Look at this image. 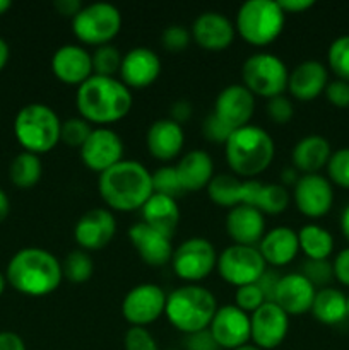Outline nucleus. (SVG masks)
<instances>
[{
	"label": "nucleus",
	"instance_id": "nucleus-22",
	"mask_svg": "<svg viewBox=\"0 0 349 350\" xmlns=\"http://www.w3.org/2000/svg\"><path fill=\"white\" fill-rule=\"evenodd\" d=\"M127 234L144 263L151 267H163L171 262L174 252L171 236L151 228L142 221L130 226Z\"/></svg>",
	"mask_w": 349,
	"mask_h": 350
},
{
	"label": "nucleus",
	"instance_id": "nucleus-33",
	"mask_svg": "<svg viewBox=\"0 0 349 350\" xmlns=\"http://www.w3.org/2000/svg\"><path fill=\"white\" fill-rule=\"evenodd\" d=\"M300 252L308 260H328L334 252V236L320 224H305L298 231Z\"/></svg>",
	"mask_w": 349,
	"mask_h": 350
},
{
	"label": "nucleus",
	"instance_id": "nucleus-59",
	"mask_svg": "<svg viewBox=\"0 0 349 350\" xmlns=\"http://www.w3.org/2000/svg\"><path fill=\"white\" fill-rule=\"evenodd\" d=\"M10 57V48L7 44V41L3 38H0V70H3V67L7 65Z\"/></svg>",
	"mask_w": 349,
	"mask_h": 350
},
{
	"label": "nucleus",
	"instance_id": "nucleus-41",
	"mask_svg": "<svg viewBox=\"0 0 349 350\" xmlns=\"http://www.w3.org/2000/svg\"><path fill=\"white\" fill-rule=\"evenodd\" d=\"M153 191L166 197L177 198L183 193L180 178H178L174 166H161L153 173Z\"/></svg>",
	"mask_w": 349,
	"mask_h": 350
},
{
	"label": "nucleus",
	"instance_id": "nucleus-2",
	"mask_svg": "<svg viewBox=\"0 0 349 350\" xmlns=\"http://www.w3.org/2000/svg\"><path fill=\"white\" fill-rule=\"evenodd\" d=\"M98 191L109 211H140L153 197V173L142 163L123 159L98 178Z\"/></svg>",
	"mask_w": 349,
	"mask_h": 350
},
{
	"label": "nucleus",
	"instance_id": "nucleus-12",
	"mask_svg": "<svg viewBox=\"0 0 349 350\" xmlns=\"http://www.w3.org/2000/svg\"><path fill=\"white\" fill-rule=\"evenodd\" d=\"M168 294L157 284L144 282L132 287L122 301V314L130 327L147 328L164 314Z\"/></svg>",
	"mask_w": 349,
	"mask_h": 350
},
{
	"label": "nucleus",
	"instance_id": "nucleus-10",
	"mask_svg": "<svg viewBox=\"0 0 349 350\" xmlns=\"http://www.w3.org/2000/svg\"><path fill=\"white\" fill-rule=\"evenodd\" d=\"M170 263L178 279L187 284H198L216 270L218 252L209 239L194 236L174 248Z\"/></svg>",
	"mask_w": 349,
	"mask_h": 350
},
{
	"label": "nucleus",
	"instance_id": "nucleus-19",
	"mask_svg": "<svg viewBox=\"0 0 349 350\" xmlns=\"http://www.w3.org/2000/svg\"><path fill=\"white\" fill-rule=\"evenodd\" d=\"M212 113L226 126L238 130L250 125V120L255 113V96L243 84H229L216 98Z\"/></svg>",
	"mask_w": 349,
	"mask_h": 350
},
{
	"label": "nucleus",
	"instance_id": "nucleus-58",
	"mask_svg": "<svg viewBox=\"0 0 349 350\" xmlns=\"http://www.w3.org/2000/svg\"><path fill=\"white\" fill-rule=\"evenodd\" d=\"M9 211H10L9 197H7L5 191L0 188V222H2L7 215H9Z\"/></svg>",
	"mask_w": 349,
	"mask_h": 350
},
{
	"label": "nucleus",
	"instance_id": "nucleus-30",
	"mask_svg": "<svg viewBox=\"0 0 349 350\" xmlns=\"http://www.w3.org/2000/svg\"><path fill=\"white\" fill-rule=\"evenodd\" d=\"M183 191H201L209 187L214 173V161L211 154L201 149H192L180 157L174 166Z\"/></svg>",
	"mask_w": 349,
	"mask_h": 350
},
{
	"label": "nucleus",
	"instance_id": "nucleus-9",
	"mask_svg": "<svg viewBox=\"0 0 349 350\" xmlns=\"http://www.w3.org/2000/svg\"><path fill=\"white\" fill-rule=\"evenodd\" d=\"M289 68L283 58L269 51L253 53L242 65V84L259 98L270 99L287 91Z\"/></svg>",
	"mask_w": 349,
	"mask_h": 350
},
{
	"label": "nucleus",
	"instance_id": "nucleus-21",
	"mask_svg": "<svg viewBox=\"0 0 349 350\" xmlns=\"http://www.w3.org/2000/svg\"><path fill=\"white\" fill-rule=\"evenodd\" d=\"M315 294L317 289L313 284L300 272L284 273L276 287L272 303H276L289 318L301 317L310 313Z\"/></svg>",
	"mask_w": 349,
	"mask_h": 350
},
{
	"label": "nucleus",
	"instance_id": "nucleus-57",
	"mask_svg": "<svg viewBox=\"0 0 349 350\" xmlns=\"http://www.w3.org/2000/svg\"><path fill=\"white\" fill-rule=\"evenodd\" d=\"M339 226H341V232L346 238V241L349 243V204L346 205L344 211L341 214V221H339Z\"/></svg>",
	"mask_w": 349,
	"mask_h": 350
},
{
	"label": "nucleus",
	"instance_id": "nucleus-49",
	"mask_svg": "<svg viewBox=\"0 0 349 350\" xmlns=\"http://www.w3.org/2000/svg\"><path fill=\"white\" fill-rule=\"evenodd\" d=\"M183 350H221L216 340L212 338L211 332L202 330L197 334L185 335V347Z\"/></svg>",
	"mask_w": 349,
	"mask_h": 350
},
{
	"label": "nucleus",
	"instance_id": "nucleus-15",
	"mask_svg": "<svg viewBox=\"0 0 349 350\" xmlns=\"http://www.w3.org/2000/svg\"><path fill=\"white\" fill-rule=\"evenodd\" d=\"M289 332V317L272 301L250 314V344L262 350L279 347Z\"/></svg>",
	"mask_w": 349,
	"mask_h": 350
},
{
	"label": "nucleus",
	"instance_id": "nucleus-51",
	"mask_svg": "<svg viewBox=\"0 0 349 350\" xmlns=\"http://www.w3.org/2000/svg\"><path fill=\"white\" fill-rule=\"evenodd\" d=\"M279 280H281V273L277 272V269H270V267H267L266 272L262 273V277H260L255 284L260 287V291L263 293L266 299L272 301L274 293H276V287L277 284H279Z\"/></svg>",
	"mask_w": 349,
	"mask_h": 350
},
{
	"label": "nucleus",
	"instance_id": "nucleus-39",
	"mask_svg": "<svg viewBox=\"0 0 349 350\" xmlns=\"http://www.w3.org/2000/svg\"><path fill=\"white\" fill-rule=\"evenodd\" d=\"M92 129L94 126L84 120L82 116H72V118L62 122V130H60V142L67 144L68 147H75V149H81L82 144L88 140V137L91 135Z\"/></svg>",
	"mask_w": 349,
	"mask_h": 350
},
{
	"label": "nucleus",
	"instance_id": "nucleus-55",
	"mask_svg": "<svg viewBox=\"0 0 349 350\" xmlns=\"http://www.w3.org/2000/svg\"><path fill=\"white\" fill-rule=\"evenodd\" d=\"M55 9L58 10V14L64 17H74L79 10L82 9L81 0H57L55 2Z\"/></svg>",
	"mask_w": 349,
	"mask_h": 350
},
{
	"label": "nucleus",
	"instance_id": "nucleus-23",
	"mask_svg": "<svg viewBox=\"0 0 349 350\" xmlns=\"http://www.w3.org/2000/svg\"><path fill=\"white\" fill-rule=\"evenodd\" d=\"M51 72L62 84L79 88L94 75L91 53L81 44H64L51 55Z\"/></svg>",
	"mask_w": 349,
	"mask_h": 350
},
{
	"label": "nucleus",
	"instance_id": "nucleus-38",
	"mask_svg": "<svg viewBox=\"0 0 349 350\" xmlns=\"http://www.w3.org/2000/svg\"><path fill=\"white\" fill-rule=\"evenodd\" d=\"M92 57V70L94 75H105V77H115L120 72L123 53L113 44H103L91 53Z\"/></svg>",
	"mask_w": 349,
	"mask_h": 350
},
{
	"label": "nucleus",
	"instance_id": "nucleus-54",
	"mask_svg": "<svg viewBox=\"0 0 349 350\" xmlns=\"http://www.w3.org/2000/svg\"><path fill=\"white\" fill-rule=\"evenodd\" d=\"M286 14H301L315 5L313 0H277Z\"/></svg>",
	"mask_w": 349,
	"mask_h": 350
},
{
	"label": "nucleus",
	"instance_id": "nucleus-7",
	"mask_svg": "<svg viewBox=\"0 0 349 350\" xmlns=\"http://www.w3.org/2000/svg\"><path fill=\"white\" fill-rule=\"evenodd\" d=\"M286 12L276 0H246L238 7L235 29L252 46H269L281 36Z\"/></svg>",
	"mask_w": 349,
	"mask_h": 350
},
{
	"label": "nucleus",
	"instance_id": "nucleus-47",
	"mask_svg": "<svg viewBox=\"0 0 349 350\" xmlns=\"http://www.w3.org/2000/svg\"><path fill=\"white\" fill-rule=\"evenodd\" d=\"M233 132H235V130L226 126L214 113H211V115L205 118V122L202 123V133H204L205 139L212 144H222V146H224L226 140L229 139V135H231Z\"/></svg>",
	"mask_w": 349,
	"mask_h": 350
},
{
	"label": "nucleus",
	"instance_id": "nucleus-43",
	"mask_svg": "<svg viewBox=\"0 0 349 350\" xmlns=\"http://www.w3.org/2000/svg\"><path fill=\"white\" fill-rule=\"evenodd\" d=\"M263 303H267V299L257 284H248V286L236 287L235 306H238L240 310L245 311V313L252 314L253 311L259 310Z\"/></svg>",
	"mask_w": 349,
	"mask_h": 350
},
{
	"label": "nucleus",
	"instance_id": "nucleus-56",
	"mask_svg": "<svg viewBox=\"0 0 349 350\" xmlns=\"http://www.w3.org/2000/svg\"><path fill=\"white\" fill-rule=\"evenodd\" d=\"M298 171L294 170L293 166L291 167H287V170H284L283 173H281V180H283V183L281 185H284V187H286V185H296V181H298Z\"/></svg>",
	"mask_w": 349,
	"mask_h": 350
},
{
	"label": "nucleus",
	"instance_id": "nucleus-48",
	"mask_svg": "<svg viewBox=\"0 0 349 350\" xmlns=\"http://www.w3.org/2000/svg\"><path fill=\"white\" fill-rule=\"evenodd\" d=\"M325 98L335 108H349V82L334 79L325 88Z\"/></svg>",
	"mask_w": 349,
	"mask_h": 350
},
{
	"label": "nucleus",
	"instance_id": "nucleus-27",
	"mask_svg": "<svg viewBox=\"0 0 349 350\" xmlns=\"http://www.w3.org/2000/svg\"><path fill=\"white\" fill-rule=\"evenodd\" d=\"M328 67L318 60H305L289 70L287 92L298 101H313L325 92L328 84Z\"/></svg>",
	"mask_w": 349,
	"mask_h": 350
},
{
	"label": "nucleus",
	"instance_id": "nucleus-45",
	"mask_svg": "<svg viewBox=\"0 0 349 350\" xmlns=\"http://www.w3.org/2000/svg\"><path fill=\"white\" fill-rule=\"evenodd\" d=\"M192 41V34H190V29H187L185 26H181V24H171V26H168L166 29L163 31V34H161V43H163V46L166 48L168 51H183L185 48L190 44Z\"/></svg>",
	"mask_w": 349,
	"mask_h": 350
},
{
	"label": "nucleus",
	"instance_id": "nucleus-13",
	"mask_svg": "<svg viewBox=\"0 0 349 350\" xmlns=\"http://www.w3.org/2000/svg\"><path fill=\"white\" fill-rule=\"evenodd\" d=\"M79 154L88 170L101 174L123 161V140L109 126H94Z\"/></svg>",
	"mask_w": 349,
	"mask_h": 350
},
{
	"label": "nucleus",
	"instance_id": "nucleus-18",
	"mask_svg": "<svg viewBox=\"0 0 349 350\" xmlns=\"http://www.w3.org/2000/svg\"><path fill=\"white\" fill-rule=\"evenodd\" d=\"M192 41L209 51H221L235 41V23L226 14L218 10H205L198 14L190 27Z\"/></svg>",
	"mask_w": 349,
	"mask_h": 350
},
{
	"label": "nucleus",
	"instance_id": "nucleus-64",
	"mask_svg": "<svg viewBox=\"0 0 349 350\" xmlns=\"http://www.w3.org/2000/svg\"><path fill=\"white\" fill-rule=\"evenodd\" d=\"M171 350H178V349H171Z\"/></svg>",
	"mask_w": 349,
	"mask_h": 350
},
{
	"label": "nucleus",
	"instance_id": "nucleus-25",
	"mask_svg": "<svg viewBox=\"0 0 349 350\" xmlns=\"http://www.w3.org/2000/svg\"><path fill=\"white\" fill-rule=\"evenodd\" d=\"M226 234L233 245L257 246L266 234V215L248 205H236L226 214Z\"/></svg>",
	"mask_w": 349,
	"mask_h": 350
},
{
	"label": "nucleus",
	"instance_id": "nucleus-35",
	"mask_svg": "<svg viewBox=\"0 0 349 350\" xmlns=\"http://www.w3.org/2000/svg\"><path fill=\"white\" fill-rule=\"evenodd\" d=\"M10 181L19 188H31L41 180L43 174V164L40 156L23 150L12 159L9 167Z\"/></svg>",
	"mask_w": 349,
	"mask_h": 350
},
{
	"label": "nucleus",
	"instance_id": "nucleus-17",
	"mask_svg": "<svg viewBox=\"0 0 349 350\" xmlns=\"http://www.w3.org/2000/svg\"><path fill=\"white\" fill-rule=\"evenodd\" d=\"M219 349L235 350L250 344V314L235 304L218 308L207 328Z\"/></svg>",
	"mask_w": 349,
	"mask_h": 350
},
{
	"label": "nucleus",
	"instance_id": "nucleus-16",
	"mask_svg": "<svg viewBox=\"0 0 349 350\" xmlns=\"http://www.w3.org/2000/svg\"><path fill=\"white\" fill-rule=\"evenodd\" d=\"M116 232V219L109 208L96 207L84 212L74 226V239L84 252H99Z\"/></svg>",
	"mask_w": 349,
	"mask_h": 350
},
{
	"label": "nucleus",
	"instance_id": "nucleus-37",
	"mask_svg": "<svg viewBox=\"0 0 349 350\" xmlns=\"http://www.w3.org/2000/svg\"><path fill=\"white\" fill-rule=\"evenodd\" d=\"M327 65L335 77L349 82V34L335 38L327 50Z\"/></svg>",
	"mask_w": 349,
	"mask_h": 350
},
{
	"label": "nucleus",
	"instance_id": "nucleus-11",
	"mask_svg": "<svg viewBox=\"0 0 349 350\" xmlns=\"http://www.w3.org/2000/svg\"><path fill=\"white\" fill-rule=\"evenodd\" d=\"M216 270L224 282L242 287L255 284L267 270V263L257 246L231 245L218 255Z\"/></svg>",
	"mask_w": 349,
	"mask_h": 350
},
{
	"label": "nucleus",
	"instance_id": "nucleus-46",
	"mask_svg": "<svg viewBox=\"0 0 349 350\" xmlns=\"http://www.w3.org/2000/svg\"><path fill=\"white\" fill-rule=\"evenodd\" d=\"M125 350H159L156 338L147 328L130 327L123 337Z\"/></svg>",
	"mask_w": 349,
	"mask_h": 350
},
{
	"label": "nucleus",
	"instance_id": "nucleus-42",
	"mask_svg": "<svg viewBox=\"0 0 349 350\" xmlns=\"http://www.w3.org/2000/svg\"><path fill=\"white\" fill-rule=\"evenodd\" d=\"M325 170L332 185L349 190V147L334 150Z\"/></svg>",
	"mask_w": 349,
	"mask_h": 350
},
{
	"label": "nucleus",
	"instance_id": "nucleus-5",
	"mask_svg": "<svg viewBox=\"0 0 349 350\" xmlns=\"http://www.w3.org/2000/svg\"><path fill=\"white\" fill-rule=\"evenodd\" d=\"M218 308V299L207 287L185 284L168 294L164 317L171 327L190 335L207 330Z\"/></svg>",
	"mask_w": 349,
	"mask_h": 350
},
{
	"label": "nucleus",
	"instance_id": "nucleus-26",
	"mask_svg": "<svg viewBox=\"0 0 349 350\" xmlns=\"http://www.w3.org/2000/svg\"><path fill=\"white\" fill-rule=\"evenodd\" d=\"M146 146L154 159L163 163L177 159L185 146L183 125L170 118L156 120L147 129Z\"/></svg>",
	"mask_w": 349,
	"mask_h": 350
},
{
	"label": "nucleus",
	"instance_id": "nucleus-20",
	"mask_svg": "<svg viewBox=\"0 0 349 350\" xmlns=\"http://www.w3.org/2000/svg\"><path fill=\"white\" fill-rule=\"evenodd\" d=\"M161 58L147 46L130 48L123 53L120 65V81L129 89H144L153 85L161 75Z\"/></svg>",
	"mask_w": 349,
	"mask_h": 350
},
{
	"label": "nucleus",
	"instance_id": "nucleus-40",
	"mask_svg": "<svg viewBox=\"0 0 349 350\" xmlns=\"http://www.w3.org/2000/svg\"><path fill=\"white\" fill-rule=\"evenodd\" d=\"M300 273L313 284L315 289L331 287V282L334 280V269H332V262L328 260L305 258V262L301 263Z\"/></svg>",
	"mask_w": 349,
	"mask_h": 350
},
{
	"label": "nucleus",
	"instance_id": "nucleus-31",
	"mask_svg": "<svg viewBox=\"0 0 349 350\" xmlns=\"http://www.w3.org/2000/svg\"><path fill=\"white\" fill-rule=\"evenodd\" d=\"M140 214H142V222L171 238L180 224V207L177 198L166 195L153 193V197L140 208Z\"/></svg>",
	"mask_w": 349,
	"mask_h": 350
},
{
	"label": "nucleus",
	"instance_id": "nucleus-6",
	"mask_svg": "<svg viewBox=\"0 0 349 350\" xmlns=\"http://www.w3.org/2000/svg\"><path fill=\"white\" fill-rule=\"evenodd\" d=\"M62 120L53 108L43 103H31L17 111L14 135L26 152L47 154L60 142Z\"/></svg>",
	"mask_w": 349,
	"mask_h": 350
},
{
	"label": "nucleus",
	"instance_id": "nucleus-50",
	"mask_svg": "<svg viewBox=\"0 0 349 350\" xmlns=\"http://www.w3.org/2000/svg\"><path fill=\"white\" fill-rule=\"evenodd\" d=\"M332 269H334V279L342 286L349 287V246L341 250L332 260Z\"/></svg>",
	"mask_w": 349,
	"mask_h": 350
},
{
	"label": "nucleus",
	"instance_id": "nucleus-3",
	"mask_svg": "<svg viewBox=\"0 0 349 350\" xmlns=\"http://www.w3.org/2000/svg\"><path fill=\"white\" fill-rule=\"evenodd\" d=\"M5 279L17 293L43 297L55 293L64 280L62 262L48 250L23 248L10 258Z\"/></svg>",
	"mask_w": 349,
	"mask_h": 350
},
{
	"label": "nucleus",
	"instance_id": "nucleus-29",
	"mask_svg": "<svg viewBox=\"0 0 349 350\" xmlns=\"http://www.w3.org/2000/svg\"><path fill=\"white\" fill-rule=\"evenodd\" d=\"M331 156V142L324 135L310 133V135L301 137L294 144L293 150H291V164L301 174H315L327 167Z\"/></svg>",
	"mask_w": 349,
	"mask_h": 350
},
{
	"label": "nucleus",
	"instance_id": "nucleus-34",
	"mask_svg": "<svg viewBox=\"0 0 349 350\" xmlns=\"http://www.w3.org/2000/svg\"><path fill=\"white\" fill-rule=\"evenodd\" d=\"M242 178L229 173H219L211 180L207 190L212 204L222 208H233L242 204Z\"/></svg>",
	"mask_w": 349,
	"mask_h": 350
},
{
	"label": "nucleus",
	"instance_id": "nucleus-53",
	"mask_svg": "<svg viewBox=\"0 0 349 350\" xmlns=\"http://www.w3.org/2000/svg\"><path fill=\"white\" fill-rule=\"evenodd\" d=\"M0 350H27L23 338L14 332H0Z\"/></svg>",
	"mask_w": 349,
	"mask_h": 350
},
{
	"label": "nucleus",
	"instance_id": "nucleus-4",
	"mask_svg": "<svg viewBox=\"0 0 349 350\" xmlns=\"http://www.w3.org/2000/svg\"><path fill=\"white\" fill-rule=\"evenodd\" d=\"M276 144L262 126L246 125L235 130L224 144V157L231 174L242 180H253L272 164Z\"/></svg>",
	"mask_w": 349,
	"mask_h": 350
},
{
	"label": "nucleus",
	"instance_id": "nucleus-8",
	"mask_svg": "<svg viewBox=\"0 0 349 350\" xmlns=\"http://www.w3.org/2000/svg\"><path fill=\"white\" fill-rule=\"evenodd\" d=\"M122 29V12L109 2H92L72 17V33L88 46L112 44Z\"/></svg>",
	"mask_w": 349,
	"mask_h": 350
},
{
	"label": "nucleus",
	"instance_id": "nucleus-63",
	"mask_svg": "<svg viewBox=\"0 0 349 350\" xmlns=\"http://www.w3.org/2000/svg\"><path fill=\"white\" fill-rule=\"evenodd\" d=\"M348 318H349V296H348Z\"/></svg>",
	"mask_w": 349,
	"mask_h": 350
},
{
	"label": "nucleus",
	"instance_id": "nucleus-1",
	"mask_svg": "<svg viewBox=\"0 0 349 350\" xmlns=\"http://www.w3.org/2000/svg\"><path fill=\"white\" fill-rule=\"evenodd\" d=\"M132 106V91L116 77L91 75L75 92L79 116L96 126H108L120 122L129 115Z\"/></svg>",
	"mask_w": 349,
	"mask_h": 350
},
{
	"label": "nucleus",
	"instance_id": "nucleus-32",
	"mask_svg": "<svg viewBox=\"0 0 349 350\" xmlns=\"http://www.w3.org/2000/svg\"><path fill=\"white\" fill-rule=\"evenodd\" d=\"M310 313L322 325L334 327L342 323L348 318V296L335 287L317 289Z\"/></svg>",
	"mask_w": 349,
	"mask_h": 350
},
{
	"label": "nucleus",
	"instance_id": "nucleus-61",
	"mask_svg": "<svg viewBox=\"0 0 349 350\" xmlns=\"http://www.w3.org/2000/svg\"><path fill=\"white\" fill-rule=\"evenodd\" d=\"M5 282H7V279H5V277H3V273L0 272V296H2L3 289H5Z\"/></svg>",
	"mask_w": 349,
	"mask_h": 350
},
{
	"label": "nucleus",
	"instance_id": "nucleus-24",
	"mask_svg": "<svg viewBox=\"0 0 349 350\" xmlns=\"http://www.w3.org/2000/svg\"><path fill=\"white\" fill-rule=\"evenodd\" d=\"M263 262L270 269H281L296 260L300 253V243H298V231L289 226H276L267 229L263 238L257 245Z\"/></svg>",
	"mask_w": 349,
	"mask_h": 350
},
{
	"label": "nucleus",
	"instance_id": "nucleus-28",
	"mask_svg": "<svg viewBox=\"0 0 349 350\" xmlns=\"http://www.w3.org/2000/svg\"><path fill=\"white\" fill-rule=\"evenodd\" d=\"M291 193L281 183H262L257 180H243L242 204L257 208L263 215L283 214L289 207Z\"/></svg>",
	"mask_w": 349,
	"mask_h": 350
},
{
	"label": "nucleus",
	"instance_id": "nucleus-62",
	"mask_svg": "<svg viewBox=\"0 0 349 350\" xmlns=\"http://www.w3.org/2000/svg\"><path fill=\"white\" fill-rule=\"evenodd\" d=\"M235 350H262V349H259L257 345H253V344H246V345H242V347H238Z\"/></svg>",
	"mask_w": 349,
	"mask_h": 350
},
{
	"label": "nucleus",
	"instance_id": "nucleus-36",
	"mask_svg": "<svg viewBox=\"0 0 349 350\" xmlns=\"http://www.w3.org/2000/svg\"><path fill=\"white\" fill-rule=\"evenodd\" d=\"M62 270H64V279L72 284H84L88 282L94 272V263H92L89 252L77 248L68 253L62 262Z\"/></svg>",
	"mask_w": 349,
	"mask_h": 350
},
{
	"label": "nucleus",
	"instance_id": "nucleus-44",
	"mask_svg": "<svg viewBox=\"0 0 349 350\" xmlns=\"http://www.w3.org/2000/svg\"><path fill=\"white\" fill-rule=\"evenodd\" d=\"M266 115L267 118L272 120L276 125H286V123H289L291 118L294 116L293 101L284 94L267 99Z\"/></svg>",
	"mask_w": 349,
	"mask_h": 350
},
{
	"label": "nucleus",
	"instance_id": "nucleus-52",
	"mask_svg": "<svg viewBox=\"0 0 349 350\" xmlns=\"http://www.w3.org/2000/svg\"><path fill=\"white\" fill-rule=\"evenodd\" d=\"M190 116H192V105L188 101H185V99H178V101H174L173 105L170 106V116H168V118L173 120V122L183 125L185 122L190 120Z\"/></svg>",
	"mask_w": 349,
	"mask_h": 350
},
{
	"label": "nucleus",
	"instance_id": "nucleus-60",
	"mask_svg": "<svg viewBox=\"0 0 349 350\" xmlns=\"http://www.w3.org/2000/svg\"><path fill=\"white\" fill-rule=\"evenodd\" d=\"M10 7H12V2H10V0H0V16L5 14Z\"/></svg>",
	"mask_w": 349,
	"mask_h": 350
},
{
	"label": "nucleus",
	"instance_id": "nucleus-14",
	"mask_svg": "<svg viewBox=\"0 0 349 350\" xmlns=\"http://www.w3.org/2000/svg\"><path fill=\"white\" fill-rule=\"evenodd\" d=\"M294 205L308 219H320L334 205V187L324 174H301L293 187Z\"/></svg>",
	"mask_w": 349,
	"mask_h": 350
}]
</instances>
